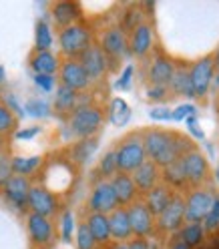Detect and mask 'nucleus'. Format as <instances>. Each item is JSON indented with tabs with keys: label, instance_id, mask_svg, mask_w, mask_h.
I'll use <instances>...</instances> for the list:
<instances>
[{
	"label": "nucleus",
	"instance_id": "nucleus-1",
	"mask_svg": "<svg viewBox=\"0 0 219 249\" xmlns=\"http://www.w3.org/2000/svg\"><path fill=\"white\" fill-rule=\"evenodd\" d=\"M141 141H143V149H145L147 159L153 161L159 169L171 165L189 151L197 149L187 135L177 133V131L159 129V127L143 129L141 131Z\"/></svg>",
	"mask_w": 219,
	"mask_h": 249
},
{
	"label": "nucleus",
	"instance_id": "nucleus-2",
	"mask_svg": "<svg viewBox=\"0 0 219 249\" xmlns=\"http://www.w3.org/2000/svg\"><path fill=\"white\" fill-rule=\"evenodd\" d=\"M103 123H105V111L99 105L81 103L69 115V131L73 137H76L81 141V139L97 137Z\"/></svg>",
	"mask_w": 219,
	"mask_h": 249
},
{
	"label": "nucleus",
	"instance_id": "nucleus-3",
	"mask_svg": "<svg viewBox=\"0 0 219 249\" xmlns=\"http://www.w3.org/2000/svg\"><path fill=\"white\" fill-rule=\"evenodd\" d=\"M92 42H95L92 40V30L83 20L58 30V46L65 58L76 60Z\"/></svg>",
	"mask_w": 219,
	"mask_h": 249
},
{
	"label": "nucleus",
	"instance_id": "nucleus-4",
	"mask_svg": "<svg viewBox=\"0 0 219 249\" xmlns=\"http://www.w3.org/2000/svg\"><path fill=\"white\" fill-rule=\"evenodd\" d=\"M115 155H117V171L119 173L131 175L135 169H139L147 161L143 141H141V133L125 135L119 141V145L115 147Z\"/></svg>",
	"mask_w": 219,
	"mask_h": 249
},
{
	"label": "nucleus",
	"instance_id": "nucleus-5",
	"mask_svg": "<svg viewBox=\"0 0 219 249\" xmlns=\"http://www.w3.org/2000/svg\"><path fill=\"white\" fill-rule=\"evenodd\" d=\"M99 46H101V51L105 53V56L109 58L111 71L115 69V65H119L123 58L131 56V53H129V36L119 24H113V26H109V28L103 30Z\"/></svg>",
	"mask_w": 219,
	"mask_h": 249
},
{
	"label": "nucleus",
	"instance_id": "nucleus-6",
	"mask_svg": "<svg viewBox=\"0 0 219 249\" xmlns=\"http://www.w3.org/2000/svg\"><path fill=\"white\" fill-rule=\"evenodd\" d=\"M185 199V223H201L209 213L215 193L209 187H195V189L187 191Z\"/></svg>",
	"mask_w": 219,
	"mask_h": 249
},
{
	"label": "nucleus",
	"instance_id": "nucleus-7",
	"mask_svg": "<svg viewBox=\"0 0 219 249\" xmlns=\"http://www.w3.org/2000/svg\"><path fill=\"white\" fill-rule=\"evenodd\" d=\"M181 165L185 171V177H187V185L189 189H195V187H203L209 177H211V165L209 159L203 155L199 149H193L187 155L181 157Z\"/></svg>",
	"mask_w": 219,
	"mask_h": 249
},
{
	"label": "nucleus",
	"instance_id": "nucleus-8",
	"mask_svg": "<svg viewBox=\"0 0 219 249\" xmlns=\"http://www.w3.org/2000/svg\"><path fill=\"white\" fill-rule=\"evenodd\" d=\"M185 223V199L181 193H175L173 201L167 205V209L155 217V231H159L161 235H171L183 227Z\"/></svg>",
	"mask_w": 219,
	"mask_h": 249
},
{
	"label": "nucleus",
	"instance_id": "nucleus-9",
	"mask_svg": "<svg viewBox=\"0 0 219 249\" xmlns=\"http://www.w3.org/2000/svg\"><path fill=\"white\" fill-rule=\"evenodd\" d=\"M215 72H217V69H215V62H213V54H207V56L195 60L189 67V81L193 87L195 99H203L209 92Z\"/></svg>",
	"mask_w": 219,
	"mask_h": 249
},
{
	"label": "nucleus",
	"instance_id": "nucleus-10",
	"mask_svg": "<svg viewBox=\"0 0 219 249\" xmlns=\"http://www.w3.org/2000/svg\"><path fill=\"white\" fill-rule=\"evenodd\" d=\"M26 207L30 209V213H36V215H42V217H53L58 213L60 209V201L58 197L44 185H33L30 187V193H28V203Z\"/></svg>",
	"mask_w": 219,
	"mask_h": 249
},
{
	"label": "nucleus",
	"instance_id": "nucleus-11",
	"mask_svg": "<svg viewBox=\"0 0 219 249\" xmlns=\"http://www.w3.org/2000/svg\"><path fill=\"white\" fill-rule=\"evenodd\" d=\"M127 209V215H129V223H131V231H133V237H139V239H151L155 233V217L151 215V211L145 207L143 199L135 201L131 203Z\"/></svg>",
	"mask_w": 219,
	"mask_h": 249
},
{
	"label": "nucleus",
	"instance_id": "nucleus-12",
	"mask_svg": "<svg viewBox=\"0 0 219 249\" xmlns=\"http://www.w3.org/2000/svg\"><path fill=\"white\" fill-rule=\"evenodd\" d=\"M26 231H28V237L30 243L35 245V249L42 247V249H49V245H53L55 241V223L49 217H42L36 213H28L26 217Z\"/></svg>",
	"mask_w": 219,
	"mask_h": 249
},
{
	"label": "nucleus",
	"instance_id": "nucleus-13",
	"mask_svg": "<svg viewBox=\"0 0 219 249\" xmlns=\"http://www.w3.org/2000/svg\"><path fill=\"white\" fill-rule=\"evenodd\" d=\"M87 207H89V213H103V215H109L111 211H115L119 207L117 203V197H115V191L109 181H95L91 189V195H89V201H87Z\"/></svg>",
	"mask_w": 219,
	"mask_h": 249
},
{
	"label": "nucleus",
	"instance_id": "nucleus-14",
	"mask_svg": "<svg viewBox=\"0 0 219 249\" xmlns=\"http://www.w3.org/2000/svg\"><path fill=\"white\" fill-rule=\"evenodd\" d=\"M81 62V67L85 69V72L89 74V79L91 83H95V81H103L107 72L111 71V65H109V58L105 56V53L101 51V46L97 42H92L89 49L76 58Z\"/></svg>",
	"mask_w": 219,
	"mask_h": 249
},
{
	"label": "nucleus",
	"instance_id": "nucleus-15",
	"mask_svg": "<svg viewBox=\"0 0 219 249\" xmlns=\"http://www.w3.org/2000/svg\"><path fill=\"white\" fill-rule=\"evenodd\" d=\"M58 85L62 87H69L76 92H85L92 83L89 79V74L85 72V69L81 67L79 60H71L65 58L60 62V69H58Z\"/></svg>",
	"mask_w": 219,
	"mask_h": 249
},
{
	"label": "nucleus",
	"instance_id": "nucleus-16",
	"mask_svg": "<svg viewBox=\"0 0 219 249\" xmlns=\"http://www.w3.org/2000/svg\"><path fill=\"white\" fill-rule=\"evenodd\" d=\"M177 65L175 60L171 58L169 54L161 53V51H155L149 67H147V79H149V85L153 87H167L171 76H173Z\"/></svg>",
	"mask_w": 219,
	"mask_h": 249
},
{
	"label": "nucleus",
	"instance_id": "nucleus-17",
	"mask_svg": "<svg viewBox=\"0 0 219 249\" xmlns=\"http://www.w3.org/2000/svg\"><path fill=\"white\" fill-rule=\"evenodd\" d=\"M153 44H155V28L147 20L129 33V53L135 58H147L153 53Z\"/></svg>",
	"mask_w": 219,
	"mask_h": 249
},
{
	"label": "nucleus",
	"instance_id": "nucleus-18",
	"mask_svg": "<svg viewBox=\"0 0 219 249\" xmlns=\"http://www.w3.org/2000/svg\"><path fill=\"white\" fill-rule=\"evenodd\" d=\"M30 187H33V183H30L28 177H20V175H12L4 187H2V193H4V199L8 201V203L14 207V209H28L26 203H28V193H30Z\"/></svg>",
	"mask_w": 219,
	"mask_h": 249
},
{
	"label": "nucleus",
	"instance_id": "nucleus-19",
	"mask_svg": "<svg viewBox=\"0 0 219 249\" xmlns=\"http://www.w3.org/2000/svg\"><path fill=\"white\" fill-rule=\"evenodd\" d=\"M51 18H53L55 26L58 30H62L71 24L81 22L83 8L79 2H73V0H60V2H55L51 6Z\"/></svg>",
	"mask_w": 219,
	"mask_h": 249
},
{
	"label": "nucleus",
	"instance_id": "nucleus-20",
	"mask_svg": "<svg viewBox=\"0 0 219 249\" xmlns=\"http://www.w3.org/2000/svg\"><path fill=\"white\" fill-rule=\"evenodd\" d=\"M131 179H133V183L137 187L139 195H145V193H149L153 189V187H157L161 183V169L155 165L153 161L147 159L139 169L133 171Z\"/></svg>",
	"mask_w": 219,
	"mask_h": 249
},
{
	"label": "nucleus",
	"instance_id": "nucleus-21",
	"mask_svg": "<svg viewBox=\"0 0 219 249\" xmlns=\"http://www.w3.org/2000/svg\"><path fill=\"white\" fill-rule=\"evenodd\" d=\"M109 183H111L113 191H115L119 207H129L131 203L139 201V191H137V187H135L131 175H127V173H115L111 179H109Z\"/></svg>",
	"mask_w": 219,
	"mask_h": 249
},
{
	"label": "nucleus",
	"instance_id": "nucleus-22",
	"mask_svg": "<svg viewBox=\"0 0 219 249\" xmlns=\"http://www.w3.org/2000/svg\"><path fill=\"white\" fill-rule=\"evenodd\" d=\"M107 217H109V229H111V239L115 243H127L129 239H133V231H131L127 209L117 207L115 211H111Z\"/></svg>",
	"mask_w": 219,
	"mask_h": 249
},
{
	"label": "nucleus",
	"instance_id": "nucleus-23",
	"mask_svg": "<svg viewBox=\"0 0 219 249\" xmlns=\"http://www.w3.org/2000/svg\"><path fill=\"white\" fill-rule=\"evenodd\" d=\"M173 197H175V191L169 189L165 183H159L157 187H153L149 193H145L143 203H145V207L151 211L153 217H157V215H161V213L167 209V205L171 203V201H173Z\"/></svg>",
	"mask_w": 219,
	"mask_h": 249
},
{
	"label": "nucleus",
	"instance_id": "nucleus-24",
	"mask_svg": "<svg viewBox=\"0 0 219 249\" xmlns=\"http://www.w3.org/2000/svg\"><path fill=\"white\" fill-rule=\"evenodd\" d=\"M28 67L33 69V74H58L60 58L53 51H33L28 56Z\"/></svg>",
	"mask_w": 219,
	"mask_h": 249
},
{
	"label": "nucleus",
	"instance_id": "nucleus-25",
	"mask_svg": "<svg viewBox=\"0 0 219 249\" xmlns=\"http://www.w3.org/2000/svg\"><path fill=\"white\" fill-rule=\"evenodd\" d=\"M81 105V92H76L69 87L56 85L55 89V101H53V111L60 117H69L76 107Z\"/></svg>",
	"mask_w": 219,
	"mask_h": 249
},
{
	"label": "nucleus",
	"instance_id": "nucleus-26",
	"mask_svg": "<svg viewBox=\"0 0 219 249\" xmlns=\"http://www.w3.org/2000/svg\"><path fill=\"white\" fill-rule=\"evenodd\" d=\"M161 183H165L169 189H173L175 193L179 191H189V185H187V177H185V171L181 165V159L173 161L171 165L161 169Z\"/></svg>",
	"mask_w": 219,
	"mask_h": 249
},
{
	"label": "nucleus",
	"instance_id": "nucleus-27",
	"mask_svg": "<svg viewBox=\"0 0 219 249\" xmlns=\"http://www.w3.org/2000/svg\"><path fill=\"white\" fill-rule=\"evenodd\" d=\"M169 95L173 97H183V99H195L193 97V87L189 81V67H177L171 81L167 85Z\"/></svg>",
	"mask_w": 219,
	"mask_h": 249
},
{
	"label": "nucleus",
	"instance_id": "nucleus-28",
	"mask_svg": "<svg viewBox=\"0 0 219 249\" xmlns=\"http://www.w3.org/2000/svg\"><path fill=\"white\" fill-rule=\"evenodd\" d=\"M85 223L91 231V235L95 237L97 245H107L111 241V229H109V217L103 213H89L85 217Z\"/></svg>",
	"mask_w": 219,
	"mask_h": 249
},
{
	"label": "nucleus",
	"instance_id": "nucleus-29",
	"mask_svg": "<svg viewBox=\"0 0 219 249\" xmlns=\"http://www.w3.org/2000/svg\"><path fill=\"white\" fill-rule=\"evenodd\" d=\"M177 241H181L185 247L189 249H199L203 243H205V229H203L201 223H183V227L173 235Z\"/></svg>",
	"mask_w": 219,
	"mask_h": 249
},
{
	"label": "nucleus",
	"instance_id": "nucleus-30",
	"mask_svg": "<svg viewBox=\"0 0 219 249\" xmlns=\"http://www.w3.org/2000/svg\"><path fill=\"white\" fill-rule=\"evenodd\" d=\"M107 115H109V121H111L115 127H127V123L131 121L133 111H131V107L127 105V101H125V99L115 97V99H111V105H109Z\"/></svg>",
	"mask_w": 219,
	"mask_h": 249
},
{
	"label": "nucleus",
	"instance_id": "nucleus-31",
	"mask_svg": "<svg viewBox=\"0 0 219 249\" xmlns=\"http://www.w3.org/2000/svg\"><path fill=\"white\" fill-rule=\"evenodd\" d=\"M40 165H42V157H38V155H33V157H10L12 175L30 177L33 173H36Z\"/></svg>",
	"mask_w": 219,
	"mask_h": 249
},
{
	"label": "nucleus",
	"instance_id": "nucleus-32",
	"mask_svg": "<svg viewBox=\"0 0 219 249\" xmlns=\"http://www.w3.org/2000/svg\"><path fill=\"white\" fill-rule=\"evenodd\" d=\"M99 147V137H89V139H81L79 143H76L71 151L73 155V161L74 163H79V165H85L91 157H92V153L97 151Z\"/></svg>",
	"mask_w": 219,
	"mask_h": 249
},
{
	"label": "nucleus",
	"instance_id": "nucleus-33",
	"mask_svg": "<svg viewBox=\"0 0 219 249\" xmlns=\"http://www.w3.org/2000/svg\"><path fill=\"white\" fill-rule=\"evenodd\" d=\"M55 44L53 28L44 18H40L35 26V51H51Z\"/></svg>",
	"mask_w": 219,
	"mask_h": 249
},
{
	"label": "nucleus",
	"instance_id": "nucleus-34",
	"mask_svg": "<svg viewBox=\"0 0 219 249\" xmlns=\"http://www.w3.org/2000/svg\"><path fill=\"white\" fill-rule=\"evenodd\" d=\"M95 173L99 175V179L97 181H109L115 173H119L117 171V155H115V147L113 149H109L103 157H101V161H99V165H97V169H95Z\"/></svg>",
	"mask_w": 219,
	"mask_h": 249
},
{
	"label": "nucleus",
	"instance_id": "nucleus-35",
	"mask_svg": "<svg viewBox=\"0 0 219 249\" xmlns=\"http://www.w3.org/2000/svg\"><path fill=\"white\" fill-rule=\"evenodd\" d=\"M22 108H24V115L35 117V119H46V117L53 115L51 103L44 101V99H28Z\"/></svg>",
	"mask_w": 219,
	"mask_h": 249
},
{
	"label": "nucleus",
	"instance_id": "nucleus-36",
	"mask_svg": "<svg viewBox=\"0 0 219 249\" xmlns=\"http://www.w3.org/2000/svg\"><path fill=\"white\" fill-rule=\"evenodd\" d=\"M145 22V12L141 10V6H129L127 10H125L123 14V20H121V28L125 30V33H131V30H135L139 24Z\"/></svg>",
	"mask_w": 219,
	"mask_h": 249
},
{
	"label": "nucleus",
	"instance_id": "nucleus-37",
	"mask_svg": "<svg viewBox=\"0 0 219 249\" xmlns=\"http://www.w3.org/2000/svg\"><path fill=\"white\" fill-rule=\"evenodd\" d=\"M17 124H18V119L14 117V113L2 101H0V137L14 133L17 131Z\"/></svg>",
	"mask_w": 219,
	"mask_h": 249
},
{
	"label": "nucleus",
	"instance_id": "nucleus-38",
	"mask_svg": "<svg viewBox=\"0 0 219 249\" xmlns=\"http://www.w3.org/2000/svg\"><path fill=\"white\" fill-rule=\"evenodd\" d=\"M203 229H205V235H215L219 233V195H215L213 205L209 209V213L205 215V219L201 221Z\"/></svg>",
	"mask_w": 219,
	"mask_h": 249
},
{
	"label": "nucleus",
	"instance_id": "nucleus-39",
	"mask_svg": "<svg viewBox=\"0 0 219 249\" xmlns=\"http://www.w3.org/2000/svg\"><path fill=\"white\" fill-rule=\"evenodd\" d=\"M74 243H76V249H97V241L91 235L85 221H81L74 229Z\"/></svg>",
	"mask_w": 219,
	"mask_h": 249
},
{
	"label": "nucleus",
	"instance_id": "nucleus-40",
	"mask_svg": "<svg viewBox=\"0 0 219 249\" xmlns=\"http://www.w3.org/2000/svg\"><path fill=\"white\" fill-rule=\"evenodd\" d=\"M74 229H76V223H74L73 211H62V215H60V237H62V241L71 243L73 235H74Z\"/></svg>",
	"mask_w": 219,
	"mask_h": 249
},
{
	"label": "nucleus",
	"instance_id": "nucleus-41",
	"mask_svg": "<svg viewBox=\"0 0 219 249\" xmlns=\"http://www.w3.org/2000/svg\"><path fill=\"white\" fill-rule=\"evenodd\" d=\"M133 76H135V65H127L123 71H121V74H119V79H117V83H115V89L117 90H131V87H133Z\"/></svg>",
	"mask_w": 219,
	"mask_h": 249
},
{
	"label": "nucleus",
	"instance_id": "nucleus-42",
	"mask_svg": "<svg viewBox=\"0 0 219 249\" xmlns=\"http://www.w3.org/2000/svg\"><path fill=\"white\" fill-rule=\"evenodd\" d=\"M189 117H197V107L191 105V103H185V105H179L177 108H171V121H185Z\"/></svg>",
	"mask_w": 219,
	"mask_h": 249
},
{
	"label": "nucleus",
	"instance_id": "nucleus-43",
	"mask_svg": "<svg viewBox=\"0 0 219 249\" xmlns=\"http://www.w3.org/2000/svg\"><path fill=\"white\" fill-rule=\"evenodd\" d=\"M33 81L42 92H53L56 89V79L51 74H33Z\"/></svg>",
	"mask_w": 219,
	"mask_h": 249
},
{
	"label": "nucleus",
	"instance_id": "nucleus-44",
	"mask_svg": "<svg viewBox=\"0 0 219 249\" xmlns=\"http://www.w3.org/2000/svg\"><path fill=\"white\" fill-rule=\"evenodd\" d=\"M0 101H2L8 108H10V111L14 113V117H17V119H22V117H26L24 115V108H22V105L17 101V97H14L12 95V92H4V95H2V99H0Z\"/></svg>",
	"mask_w": 219,
	"mask_h": 249
},
{
	"label": "nucleus",
	"instance_id": "nucleus-45",
	"mask_svg": "<svg viewBox=\"0 0 219 249\" xmlns=\"http://www.w3.org/2000/svg\"><path fill=\"white\" fill-rule=\"evenodd\" d=\"M145 97L153 103H163L169 99V89L167 87H153L149 85V89L145 90Z\"/></svg>",
	"mask_w": 219,
	"mask_h": 249
},
{
	"label": "nucleus",
	"instance_id": "nucleus-46",
	"mask_svg": "<svg viewBox=\"0 0 219 249\" xmlns=\"http://www.w3.org/2000/svg\"><path fill=\"white\" fill-rule=\"evenodd\" d=\"M12 177V167H10V157L6 153H0V187Z\"/></svg>",
	"mask_w": 219,
	"mask_h": 249
},
{
	"label": "nucleus",
	"instance_id": "nucleus-47",
	"mask_svg": "<svg viewBox=\"0 0 219 249\" xmlns=\"http://www.w3.org/2000/svg\"><path fill=\"white\" fill-rule=\"evenodd\" d=\"M185 127L189 129V133L193 135V137H197V139H205V133H203V129H201V124H199V119L197 117H189V119H185Z\"/></svg>",
	"mask_w": 219,
	"mask_h": 249
},
{
	"label": "nucleus",
	"instance_id": "nucleus-48",
	"mask_svg": "<svg viewBox=\"0 0 219 249\" xmlns=\"http://www.w3.org/2000/svg\"><path fill=\"white\" fill-rule=\"evenodd\" d=\"M153 121H171V108L169 107H153L149 111Z\"/></svg>",
	"mask_w": 219,
	"mask_h": 249
},
{
	"label": "nucleus",
	"instance_id": "nucleus-49",
	"mask_svg": "<svg viewBox=\"0 0 219 249\" xmlns=\"http://www.w3.org/2000/svg\"><path fill=\"white\" fill-rule=\"evenodd\" d=\"M127 247H129V249H157V243H153L151 239L133 237V239L127 241Z\"/></svg>",
	"mask_w": 219,
	"mask_h": 249
},
{
	"label": "nucleus",
	"instance_id": "nucleus-50",
	"mask_svg": "<svg viewBox=\"0 0 219 249\" xmlns=\"http://www.w3.org/2000/svg\"><path fill=\"white\" fill-rule=\"evenodd\" d=\"M40 133V127H28V129H22V131H17L14 137L18 139V141H28V139H33Z\"/></svg>",
	"mask_w": 219,
	"mask_h": 249
},
{
	"label": "nucleus",
	"instance_id": "nucleus-51",
	"mask_svg": "<svg viewBox=\"0 0 219 249\" xmlns=\"http://www.w3.org/2000/svg\"><path fill=\"white\" fill-rule=\"evenodd\" d=\"M167 249H189V247H185L181 241H177V239L173 237V239H171V245H169Z\"/></svg>",
	"mask_w": 219,
	"mask_h": 249
},
{
	"label": "nucleus",
	"instance_id": "nucleus-52",
	"mask_svg": "<svg viewBox=\"0 0 219 249\" xmlns=\"http://www.w3.org/2000/svg\"><path fill=\"white\" fill-rule=\"evenodd\" d=\"M6 83V69L0 65V85H4Z\"/></svg>",
	"mask_w": 219,
	"mask_h": 249
},
{
	"label": "nucleus",
	"instance_id": "nucleus-53",
	"mask_svg": "<svg viewBox=\"0 0 219 249\" xmlns=\"http://www.w3.org/2000/svg\"><path fill=\"white\" fill-rule=\"evenodd\" d=\"M209 249H219V237H213V239H211Z\"/></svg>",
	"mask_w": 219,
	"mask_h": 249
},
{
	"label": "nucleus",
	"instance_id": "nucleus-54",
	"mask_svg": "<svg viewBox=\"0 0 219 249\" xmlns=\"http://www.w3.org/2000/svg\"><path fill=\"white\" fill-rule=\"evenodd\" d=\"M111 249H129V247H127V243H113Z\"/></svg>",
	"mask_w": 219,
	"mask_h": 249
},
{
	"label": "nucleus",
	"instance_id": "nucleus-55",
	"mask_svg": "<svg viewBox=\"0 0 219 249\" xmlns=\"http://www.w3.org/2000/svg\"><path fill=\"white\" fill-rule=\"evenodd\" d=\"M213 62H215V69L219 71V49L215 51V54H213Z\"/></svg>",
	"mask_w": 219,
	"mask_h": 249
},
{
	"label": "nucleus",
	"instance_id": "nucleus-56",
	"mask_svg": "<svg viewBox=\"0 0 219 249\" xmlns=\"http://www.w3.org/2000/svg\"><path fill=\"white\" fill-rule=\"evenodd\" d=\"M215 181L219 183V165H217V169H215Z\"/></svg>",
	"mask_w": 219,
	"mask_h": 249
},
{
	"label": "nucleus",
	"instance_id": "nucleus-57",
	"mask_svg": "<svg viewBox=\"0 0 219 249\" xmlns=\"http://www.w3.org/2000/svg\"><path fill=\"white\" fill-rule=\"evenodd\" d=\"M157 249H167V247H157Z\"/></svg>",
	"mask_w": 219,
	"mask_h": 249
},
{
	"label": "nucleus",
	"instance_id": "nucleus-58",
	"mask_svg": "<svg viewBox=\"0 0 219 249\" xmlns=\"http://www.w3.org/2000/svg\"><path fill=\"white\" fill-rule=\"evenodd\" d=\"M38 249H42V247H38Z\"/></svg>",
	"mask_w": 219,
	"mask_h": 249
}]
</instances>
